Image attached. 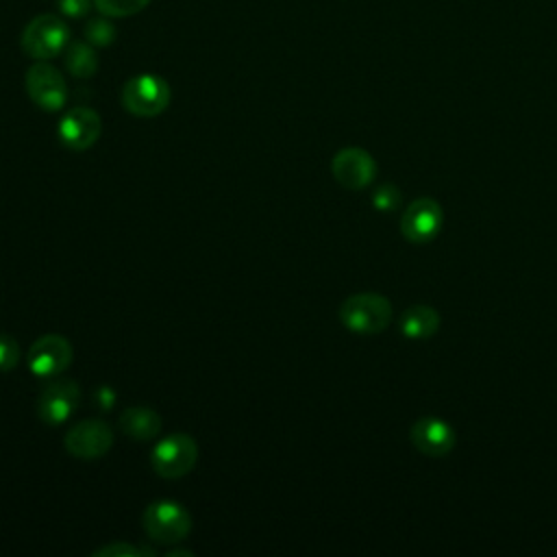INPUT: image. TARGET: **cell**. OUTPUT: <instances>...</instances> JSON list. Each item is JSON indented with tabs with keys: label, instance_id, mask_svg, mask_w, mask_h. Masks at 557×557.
Listing matches in <instances>:
<instances>
[{
	"label": "cell",
	"instance_id": "obj_20",
	"mask_svg": "<svg viewBox=\"0 0 557 557\" xmlns=\"http://www.w3.org/2000/svg\"><path fill=\"white\" fill-rule=\"evenodd\" d=\"M20 344L13 335L0 333V372H11L20 363Z\"/></svg>",
	"mask_w": 557,
	"mask_h": 557
},
{
	"label": "cell",
	"instance_id": "obj_18",
	"mask_svg": "<svg viewBox=\"0 0 557 557\" xmlns=\"http://www.w3.org/2000/svg\"><path fill=\"white\" fill-rule=\"evenodd\" d=\"M150 0H94L96 9L107 17H128L148 7Z\"/></svg>",
	"mask_w": 557,
	"mask_h": 557
},
{
	"label": "cell",
	"instance_id": "obj_22",
	"mask_svg": "<svg viewBox=\"0 0 557 557\" xmlns=\"http://www.w3.org/2000/svg\"><path fill=\"white\" fill-rule=\"evenodd\" d=\"M91 2H94V0H57V7H59V11H61L65 17L78 20V17H85V15L89 13Z\"/></svg>",
	"mask_w": 557,
	"mask_h": 557
},
{
	"label": "cell",
	"instance_id": "obj_15",
	"mask_svg": "<svg viewBox=\"0 0 557 557\" xmlns=\"http://www.w3.org/2000/svg\"><path fill=\"white\" fill-rule=\"evenodd\" d=\"M400 333L409 339H426L440 329V313L426 305H413L400 315Z\"/></svg>",
	"mask_w": 557,
	"mask_h": 557
},
{
	"label": "cell",
	"instance_id": "obj_21",
	"mask_svg": "<svg viewBox=\"0 0 557 557\" xmlns=\"http://www.w3.org/2000/svg\"><path fill=\"white\" fill-rule=\"evenodd\" d=\"M152 550H144V548H137L133 544H126V542H117V544H109V546H102L98 550H94V555H100V557H117V555H124V557H141V555H150Z\"/></svg>",
	"mask_w": 557,
	"mask_h": 557
},
{
	"label": "cell",
	"instance_id": "obj_6",
	"mask_svg": "<svg viewBox=\"0 0 557 557\" xmlns=\"http://www.w3.org/2000/svg\"><path fill=\"white\" fill-rule=\"evenodd\" d=\"M24 87L28 98L44 111H59L67 100L65 78L54 65L46 61H35L26 70Z\"/></svg>",
	"mask_w": 557,
	"mask_h": 557
},
{
	"label": "cell",
	"instance_id": "obj_16",
	"mask_svg": "<svg viewBox=\"0 0 557 557\" xmlns=\"http://www.w3.org/2000/svg\"><path fill=\"white\" fill-rule=\"evenodd\" d=\"M65 67L76 78H91L98 70L96 48L89 41H70L65 46Z\"/></svg>",
	"mask_w": 557,
	"mask_h": 557
},
{
	"label": "cell",
	"instance_id": "obj_17",
	"mask_svg": "<svg viewBox=\"0 0 557 557\" xmlns=\"http://www.w3.org/2000/svg\"><path fill=\"white\" fill-rule=\"evenodd\" d=\"M85 39L94 46V48H107L113 44L115 39V26L107 20V15L102 17H94L87 22L85 26Z\"/></svg>",
	"mask_w": 557,
	"mask_h": 557
},
{
	"label": "cell",
	"instance_id": "obj_4",
	"mask_svg": "<svg viewBox=\"0 0 557 557\" xmlns=\"http://www.w3.org/2000/svg\"><path fill=\"white\" fill-rule=\"evenodd\" d=\"M198 444L187 433H172L159 440L150 453L152 470L163 479H181L194 470Z\"/></svg>",
	"mask_w": 557,
	"mask_h": 557
},
{
	"label": "cell",
	"instance_id": "obj_3",
	"mask_svg": "<svg viewBox=\"0 0 557 557\" xmlns=\"http://www.w3.org/2000/svg\"><path fill=\"white\" fill-rule=\"evenodd\" d=\"M144 531L159 544H176L189 535L191 516L176 500H154L141 513Z\"/></svg>",
	"mask_w": 557,
	"mask_h": 557
},
{
	"label": "cell",
	"instance_id": "obj_13",
	"mask_svg": "<svg viewBox=\"0 0 557 557\" xmlns=\"http://www.w3.org/2000/svg\"><path fill=\"white\" fill-rule=\"evenodd\" d=\"M411 442L413 446L429 457H444L453 450L455 446V431L448 422H444L442 418L435 416H424L418 418L411 424Z\"/></svg>",
	"mask_w": 557,
	"mask_h": 557
},
{
	"label": "cell",
	"instance_id": "obj_14",
	"mask_svg": "<svg viewBox=\"0 0 557 557\" xmlns=\"http://www.w3.org/2000/svg\"><path fill=\"white\" fill-rule=\"evenodd\" d=\"M120 429L131 440L148 442L159 435L161 416L148 407H128L120 416Z\"/></svg>",
	"mask_w": 557,
	"mask_h": 557
},
{
	"label": "cell",
	"instance_id": "obj_10",
	"mask_svg": "<svg viewBox=\"0 0 557 557\" xmlns=\"http://www.w3.org/2000/svg\"><path fill=\"white\" fill-rule=\"evenodd\" d=\"M444 224V211L435 198L413 200L400 215V233L411 244L431 242Z\"/></svg>",
	"mask_w": 557,
	"mask_h": 557
},
{
	"label": "cell",
	"instance_id": "obj_1",
	"mask_svg": "<svg viewBox=\"0 0 557 557\" xmlns=\"http://www.w3.org/2000/svg\"><path fill=\"white\" fill-rule=\"evenodd\" d=\"M342 324L359 335H374L392 322V302L383 294L361 292L348 296L339 307Z\"/></svg>",
	"mask_w": 557,
	"mask_h": 557
},
{
	"label": "cell",
	"instance_id": "obj_2",
	"mask_svg": "<svg viewBox=\"0 0 557 557\" xmlns=\"http://www.w3.org/2000/svg\"><path fill=\"white\" fill-rule=\"evenodd\" d=\"M20 44L30 59L48 61L65 50L70 44V28L59 15L41 13L24 26Z\"/></svg>",
	"mask_w": 557,
	"mask_h": 557
},
{
	"label": "cell",
	"instance_id": "obj_12",
	"mask_svg": "<svg viewBox=\"0 0 557 557\" xmlns=\"http://www.w3.org/2000/svg\"><path fill=\"white\" fill-rule=\"evenodd\" d=\"M102 131L100 115L89 107H72L59 120L57 133L63 146L70 150H87L91 148Z\"/></svg>",
	"mask_w": 557,
	"mask_h": 557
},
{
	"label": "cell",
	"instance_id": "obj_7",
	"mask_svg": "<svg viewBox=\"0 0 557 557\" xmlns=\"http://www.w3.org/2000/svg\"><path fill=\"white\" fill-rule=\"evenodd\" d=\"M78 400H81V389L72 379L52 376V381H48L39 392L37 416L50 426L63 424L76 411Z\"/></svg>",
	"mask_w": 557,
	"mask_h": 557
},
{
	"label": "cell",
	"instance_id": "obj_5",
	"mask_svg": "<svg viewBox=\"0 0 557 557\" xmlns=\"http://www.w3.org/2000/svg\"><path fill=\"white\" fill-rule=\"evenodd\" d=\"M122 104L137 117H154L170 104V85L157 74H137L124 83Z\"/></svg>",
	"mask_w": 557,
	"mask_h": 557
},
{
	"label": "cell",
	"instance_id": "obj_11",
	"mask_svg": "<svg viewBox=\"0 0 557 557\" xmlns=\"http://www.w3.org/2000/svg\"><path fill=\"white\" fill-rule=\"evenodd\" d=\"M331 172H333V178L342 187L359 191L374 181L376 161L368 150L350 146V148H342L339 152H335V157L331 161Z\"/></svg>",
	"mask_w": 557,
	"mask_h": 557
},
{
	"label": "cell",
	"instance_id": "obj_19",
	"mask_svg": "<svg viewBox=\"0 0 557 557\" xmlns=\"http://www.w3.org/2000/svg\"><path fill=\"white\" fill-rule=\"evenodd\" d=\"M400 200H403L400 189L396 185H392V183H385V185L376 187L374 194H372V207L376 211H383V213H389V211L398 209Z\"/></svg>",
	"mask_w": 557,
	"mask_h": 557
},
{
	"label": "cell",
	"instance_id": "obj_9",
	"mask_svg": "<svg viewBox=\"0 0 557 557\" xmlns=\"http://www.w3.org/2000/svg\"><path fill=\"white\" fill-rule=\"evenodd\" d=\"M74 357L72 344L57 333H46L37 337L28 348V368L35 376H59L70 368Z\"/></svg>",
	"mask_w": 557,
	"mask_h": 557
},
{
	"label": "cell",
	"instance_id": "obj_8",
	"mask_svg": "<svg viewBox=\"0 0 557 557\" xmlns=\"http://www.w3.org/2000/svg\"><path fill=\"white\" fill-rule=\"evenodd\" d=\"M63 446L72 457L78 459H98L109 453L113 446V431L107 422L87 418L76 422L63 437Z\"/></svg>",
	"mask_w": 557,
	"mask_h": 557
}]
</instances>
